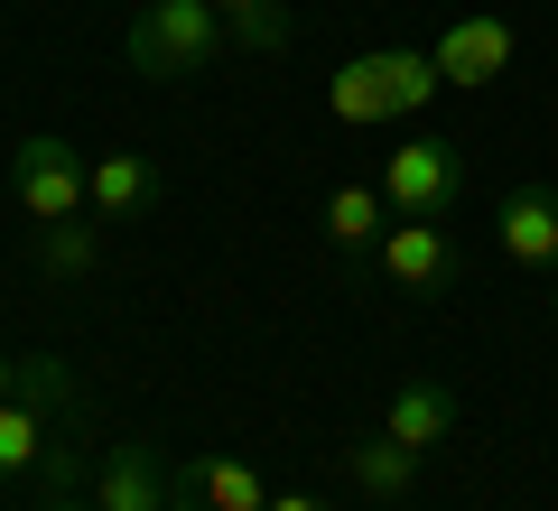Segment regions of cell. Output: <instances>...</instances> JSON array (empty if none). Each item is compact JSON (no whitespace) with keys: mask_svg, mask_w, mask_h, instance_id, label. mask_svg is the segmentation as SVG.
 Returning a JSON list of instances; mask_svg holds the SVG:
<instances>
[{"mask_svg":"<svg viewBox=\"0 0 558 511\" xmlns=\"http://www.w3.org/2000/svg\"><path fill=\"white\" fill-rule=\"evenodd\" d=\"M428 94H447L428 47H363V57H344L336 75H326V112H336L344 131H391V121H410Z\"/></svg>","mask_w":558,"mask_h":511,"instance_id":"obj_1","label":"cell"},{"mask_svg":"<svg viewBox=\"0 0 558 511\" xmlns=\"http://www.w3.org/2000/svg\"><path fill=\"white\" fill-rule=\"evenodd\" d=\"M223 47H233V20H223L215 0H140L121 57H131V75H149V84H196Z\"/></svg>","mask_w":558,"mask_h":511,"instance_id":"obj_2","label":"cell"},{"mask_svg":"<svg viewBox=\"0 0 558 511\" xmlns=\"http://www.w3.org/2000/svg\"><path fill=\"white\" fill-rule=\"evenodd\" d=\"M373 186H381V205H391L400 223H447V215L465 205V158H457V139H438V131H410Z\"/></svg>","mask_w":558,"mask_h":511,"instance_id":"obj_3","label":"cell"},{"mask_svg":"<svg viewBox=\"0 0 558 511\" xmlns=\"http://www.w3.org/2000/svg\"><path fill=\"white\" fill-rule=\"evenodd\" d=\"M84 178H94V168H84V149L75 139H57V131H28L20 139V158H10V196H20V215L28 223H65V215H84Z\"/></svg>","mask_w":558,"mask_h":511,"instance_id":"obj_4","label":"cell"},{"mask_svg":"<svg viewBox=\"0 0 558 511\" xmlns=\"http://www.w3.org/2000/svg\"><path fill=\"white\" fill-rule=\"evenodd\" d=\"M428 57H438V84H447V94H484V84L512 75L521 28L502 20V10H465V20H447L438 38H428Z\"/></svg>","mask_w":558,"mask_h":511,"instance_id":"obj_5","label":"cell"},{"mask_svg":"<svg viewBox=\"0 0 558 511\" xmlns=\"http://www.w3.org/2000/svg\"><path fill=\"white\" fill-rule=\"evenodd\" d=\"M373 270L410 297H438V289H457V242H447V223H400L391 215V233L373 242Z\"/></svg>","mask_w":558,"mask_h":511,"instance_id":"obj_6","label":"cell"},{"mask_svg":"<svg viewBox=\"0 0 558 511\" xmlns=\"http://www.w3.org/2000/svg\"><path fill=\"white\" fill-rule=\"evenodd\" d=\"M494 242H502L512 270L558 279V186H512V196L494 205Z\"/></svg>","mask_w":558,"mask_h":511,"instance_id":"obj_7","label":"cell"},{"mask_svg":"<svg viewBox=\"0 0 558 511\" xmlns=\"http://www.w3.org/2000/svg\"><path fill=\"white\" fill-rule=\"evenodd\" d=\"M94 511H178V474L159 465V447H102L94 465Z\"/></svg>","mask_w":558,"mask_h":511,"instance_id":"obj_8","label":"cell"},{"mask_svg":"<svg viewBox=\"0 0 558 511\" xmlns=\"http://www.w3.org/2000/svg\"><path fill=\"white\" fill-rule=\"evenodd\" d=\"M178 511H270V484L242 455H196L178 465Z\"/></svg>","mask_w":558,"mask_h":511,"instance_id":"obj_9","label":"cell"},{"mask_svg":"<svg viewBox=\"0 0 558 511\" xmlns=\"http://www.w3.org/2000/svg\"><path fill=\"white\" fill-rule=\"evenodd\" d=\"M381 428H391L400 447H418V455L447 447V437H457V391H447L438 373H410V381L391 391V410H381Z\"/></svg>","mask_w":558,"mask_h":511,"instance_id":"obj_10","label":"cell"},{"mask_svg":"<svg viewBox=\"0 0 558 511\" xmlns=\"http://www.w3.org/2000/svg\"><path fill=\"white\" fill-rule=\"evenodd\" d=\"M344 474L363 484V502H400L418 484V447H400L391 428H363V437H344Z\"/></svg>","mask_w":558,"mask_h":511,"instance_id":"obj_11","label":"cell"},{"mask_svg":"<svg viewBox=\"0 0 558 511\" xmlns=\"http://www.w3.org/2000/svg\"><path fill=\"white\" fill-rule=\"evenodd\" d=\"M84 196H94V215L131 223V215H149V205H159V168H149L140 149H102L94 178H84Z\"/></svg>","mask_w":558,"mask_h":511,"instance_id":"obj_12","label":"cell"},{"mask_svg":"<svg viewBox=\"0 0 558 511\" xmlns=\"http://www.w3.org/2000/svg\"><path fill=\"white\" fill-rule=\"evenodd\" d=\"M381 233H391V205H381L373 178H354V186H336V196H326V242H336L344 260H373Z\"/></svg>","mask_w":558,"mask_h":511,"instance_id":"obj_13","label":"cell"},{"mask_svg":"<svg viewBox=\"0 0 558 511\" xmlns=\"http://www.w3.org/2000/svg\"><path fill=\"white\" fill-rule=\"evenodd\" d=\"M20 400H28V410H47L57 428H75V418H84V381L65 373L57 354H20Z\"/></svg>","mask_w":558,"mask_h":511,"instance_id":"obj_14","label":"cell"},{"mask_svg":"<svg viewBox=\"0 0 558 511\" xmlns=\"http://www.w3.org/2000/svg\"><path fill=\"white\" fill-rule=\"evenodd\" d=\"M38 270L47 279H94L102 270V233H94V223H75V215L38 223Z\"/></svg>","mask_w":558,"mask_h":511,"instance_id":"obj_15","label":"cell"},{"mask_svg":"<svg viewBox=\"0 0 558 511\" xmlns=\"http://www.w3.org/2000/svg\"><path fill=\"white\" fill-rule=\"evenodd\" d=\"M47 428H57L47 410L0 400V484H10V474H28V465H47Z\"/></svg>","mask_w":558,"mask_h":511,"instance_id":"obj_16","label":"cell"},{"mask_svg":"<svg viewBox=\"0 0 558 511\" xmlns=\"http://www.w3.org/2000/svg\"><path fill=\"white\" fill-rule=\"evenodd\" d=\"M223 20H233V47H252V57H289V10L279 0H215Z\"/></svg>","mask_w":558,"mask_h":511,"instance_id":"obj_17","label":"cell"},{"mask_svg":"<svg viewBox=\"0 0 558 511\" xmlns=\"http://www.w3.org/2000/svg\"><path fill=\"white\" fill-rule=\"evenodd\" d=\"M270 511H326L317 492H270Z\"/></svg>","mask_w":558,"mask_h":511,"instance_id":"obj_18","label":"cell"},{"mask_svg":"<svg viewBox=\"0 0 558 511\" xmlns=\"http://www.w3.org/2000/svg\"><path fill=\"white\" fill-rule=\"evenodd\" d=\"M0 400H20V363L10 354H0Z\"/></svg>","mask_w":558,"mask_h":511,"instance_id":"obj_19","label":"cell"},{"mask_svg":"<svg viewBox=\"0 0 558 511\" xmlns=\"http://www.w3.org/2000/svg\"><path fill=\"white\" fill-rule=\"evenodd\" d=\"M38 511H94V502H75V492H47V502Z\"/></svg>","mask_w":558,"mask_h":511,"instance_id":"obj_20","label":"cell"},{"mask_svg":"<svg viewBox=\"0 0 558 511\" xmlns=\"http://www.w3.org/2000/svg\"><path fill=\"white\" fill-rule=\"evenodd\" d=\"M549 316H558V279H549Z\"/></svg>","mask_w":558,"mask_h":511,"instance_id":"obj_21","label":"cell"}]
</instances>
